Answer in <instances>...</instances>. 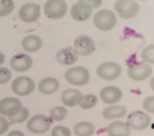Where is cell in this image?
<instances>
[{"mask_svg":"<svg viewBox=\"0 0 154 136\" xmlns=\"http://www.w3.org/2000/svg\"><path fill=\"white\" fill-rule=\"evenodd\" d=\"M78 56L79 55L75 52L74 48L66 47L56 53V60L62 66H73L78 60Z\"/></svg>","mask_w":154,"mask_h":136,"instance_id":"cell-16","label":"cell"},{"mask_svg":"<svg viewBox=\"0 0 154 136\" xmlns=\"http://www.w3.org/2000/svg\"><path fill=\"white\" fill-rule=\"evenodd\" d=\"M126 122L131 128V130L135 131H143L148 129L151 125V117L149 113L145 111H133L127 116Z\"/></svg>","mask_w":154,"mask_h":136,"instance_id":"cell-4","label":"cell"},{"mask_svg":"<svg viewBox=\"0 0 154 136\" xmlns=\"http://www.w3.org/2000/svg\"><path fill=\"white\" fill-rule=\"evenodd\" d=\"M12 91L18 96H29L34 92L36 83L31 77L18 76L12 82Z\"/></svg>","mask_w":154,"mask_h":136,"instance_id":"cell-8","label":"cell"},{"mask_svg":"<svg viewBox=\"0 0 154 136\" xmlns=\"http://www.w3.org/2000/svg\"><path fill=\"white\" fill-rule=\"evenodd\" d=\"M78 1L88 3V5H91L93 9H98V8L101 5V3H103V0H78Z\"/></svg>","mask_w":154,"mask_h":136,"instance_id":"cell-32","label":"cell"},{"mask_svg":"<svg viewBox=\"0 0 154 136\" xmlns=\"http://www.w3.org/2000/svg\"><path fill=\"white\" fill-rule=\"evenodd\" d=\"M10 128V121L5 116H0V135H3Z\"/></svg>","mask_w":154,"mask_h":136,"instance_id":"cell-31","label":"cell"},{"mask_svg":"<svg viewBox=\"0 0 154 136\" xmlns=\"http://www.w3.org/2000/svg\"><path fill=\"white\" fill-rule=\"evenodd\" d=\"M68 5L64 0H48L43 5V12L50 19L57 20L66 16Z\"/></svg>","mask_w":154,"mask_h":136,"instance_id":"cell-6","label":"cell"},{"mask_svg":"<svg viewBox=\"0 0 154 136\" xmlns=\"http://www.w3.org/2000/svg\"><path fill=\"white\" fill-rule=\"evenodd\" d=\"M64 79L66 80V82L75 87H84L90 80V72L85 66H72L66 71Z\"/></svg>","mask_w":154,"mask_h":136,"instance_id":"cell-2","label":"cell"},{"mask_svg":"<svg viewBox=\"0 0 154 136\" xmlns=\"http://www.w3.org/2000/svg\"><path fill=\"white\" fill-rule=\"evenodd\" d=\"M127 115V108L119 104H112L105 108L101 112V116L107 120H116Z\"/></svg>","mask_w":154,"mask_h":136,"instance_id":"cell-20","label":"cell"},{"mask_svg":"<svg viewBox=\"0 0 154 136\" xmlns=\"http://www.w3.org/2000/svg\"><path fill=\"white\" fill-rule=\"evenodd\" d=\"M143 108L145 112L149 114H154V95H150L143 99Z\"/></svg>","mask_w":154,"mask_h":136,"instance_id":"cell-29","label":"cell"},{"mask_svg":"<svg viewBox=\"0 0 154 136\" xmlns=\"http://www.w3.org/2000/svg\"><path fill=\"white\" fill-rule=\"evenodd\" d=\"M21 47L24 52L35 53L39 51L42 47V40L38 35H28L23 37L21 40Z\"/></svg>","mask_w":154,"mask_h":136,"instance_id":"cell-21","label":"cell"},{"mask_svg":"<svg viewBox=\"0 0 154 136\" xmlns=\"http://www.w3.org/2000/svg\"><path fill=\"white\" fill-rule=\"evenodd\" d=\"M40 5L34 2L24 3L23 5H21L19 12H18L20 20L26 22V23H33V22L37 21L40 17Z\"/></svg>","mask_w":154,"mask_h":136,"instance_id":"cell-11","label":"cell"},{"mask_svg":"<svg viewBox=\"0 0 154 136\" xmlns=\"http://www.w3.org/2000/svg\"><path fill=\"white\" fill-rule=\"evenodd\" d=\"M75 52L79 56H89L95 51V41L92 37L88 35H79L77 36L73 43Z\"/></svg>","mask_w":154,"mask_h":136,"instance_id":"cell-10","label":"cell"},{"mask_svg":"<svg viewBox=\"0 0 154 136\" xmlns=\"http://www.w3.org/2000/svg\"><path fill=\"white\" fill-rule=\"evenodd\" d=\"M152 66L146 62H137V63L131 64L127 71V75L130 79L134 81H143L151 77L152 75Z\"/></svg>","mask_w":154,"mask_h":136,"instance_id":"cell-9","label":"cell"},{"mask_svg":"<svg viewBox=\"0 0 154 136\" xmlns=\"http://www.w3.org/2000/svg\"><path fill=\"white\" fill-rule=\"evenodd\" d=\"M99 98L106 104H116L122 98V91L116 85H107L100 90Z\"/></svg>","mask_w":154,"mask_h":136,"instance_id":"cell-13","label":"cell"},{"mask_svg":"<svg viewBox=\"0 0 154 136\" xmlns=\"http://www.w3.org/2000/svg\"><path fill=\"white\" fill-rule=\"evenodd\" d=\"M51 136H72V132L66 125H58L52 129Z\"/></svg>","mask_w":154,"mask_h":136,"instance_id":"cell-28","label":"cell"},{"mask_svg":"<svg viewBox=\"0 0 154 136\" xmlns=\"http://www.w3.org/2000/svg\"><path fill=\"white\" fill-rule=\"evenodd\" d=\"M15 9L13 0H0V17L9 16Z\"/></svg>","mask_w":154,"mask_h":136,"instance_id":"cell-25","label":"cell"},{"mask_svg":"<svg viewBox=\"0 0 154 136\" xmlns=\"http://www.w3.org/2000/svg\"><path fill=\"white\" fill-rule=\"evenodd\" d=\"M114 10L122 19H133L138 15L140 7L136 0H117Z\"/></svg>","mask_w":154,"mask_h":136,"instance_id":"cell-3","label":"cell"},{"mask_svg":"<svg viewBox=\"0 0 154 136\" xmlns=\"http://www.w3.org/2000/svg\"><path fill=\"white\" fill-rule=\"evenodd\" d=\"M84 94L77 89H66L61 93V102L64 107H73L79 106L80 100Z\"/></svg>","mask_w":154,"mask_h":136,"instance_id":"cell-17","label":"cell"},{"mask_svg":"<svg viewBox=\"0 0 154 136\" xmlns=\"http://www.w3.org/2000/svg\"><path fill=\"white\" fill-rule=\"evenodd\" d=\"M108 136H130L131 128L126 121L113 120L107 127Z\"/></svg>","mask_w":154,"mask_h":136,"instance_id":"cell-18","label":"cell"},{"mask_svg":"<svg viewBox=\"0 0 154 136\" xmlns=\"http://www.w3.org/2000/svg\"><path fill=\"white\" fill-rule=\"evenodd\" d=\"M95 132V125L91 121H79L73 128L75 136H92Z\"/></svg>","mask_w":154,"mask_h":136,"instance_id":"cell-22","label":"cell"},{"mask_svg":"<svg viewBox=\"0 0 154 136\" xmlns=\"http://www.w3.org/2000/svg\"><path fill=\"white\" fill-rule=\"evenodd\" d=\"M92 13L93 8L89 5L88 3L82 2V1H77L71 8V16L75 21L78 22L88 20L92 16Z\"/></svg>","mask_w":154,"mask_h":136,"instance_id":"cell-14","label":"cell"},{"mask_svg":"<svg viewBox=\"0 0 154 136\" xmlns=\"http://www.w3.org/2000/svg\"><path fill=\"white\" fill-rule=\"evenodd\" d=\"M140 57L143 62L149 64H154V45H149L143 49Z\"/></svg>","mask_w":154,"mask_h":136,"instance_id":"cell-26","label":"cell"},{"mask_svg":"<svg viewBox=\"0 0 154 136\" xmlns=\"http://www.w3.org/2000/svg\"><path fill=\"white\" fill-rule=\"evenodd\" d=\"M52 119L45 114H36L26 121V129L33 134H45L50 130Z\"/></svg>","mask_w":154,"mask_h":136,"instance_id":"cell-5","label":"cell"},{"mask_svg":"<svg viewBox=\"0 0 154 136\" xmlns=\"http://www.w3.org/2000/svg\"><path fill=\"white\" fill-rule=\"evenodd\" d=\"M29 118H30V111H29L28 108H24L23 107L15 116L10 118V122L22 123V122H24V121H28Z\"/></svg>","mask_w":154,"mask_h":136,"instance_id":"cell-27","label":"cell"},{"mask_svg":"<svg viewBox=\"0 0 154 136\" xmlns=\"http://www.w3.org/2000/svg\"><path fill=\"white\" fill-rule=\"evenodd\" d=\"M59 81L55 77H45L38 82V91L43 95H52L59 89Z\"/></svg>","mask_w":154,"mask_h":136,"instance_id":"cell-19","label":"cell"},{"mask_svg":"<svg viewBox=\"0 0 154 136\" xmlns=\"http://www.w3.org/2000/svg\"><path fill=\"white\" fill-rule=\"evenodd\" d=\"M97 102H98V97L95 94H85L80 100L79 107L82 110H91L96 106Z\"/></svg>","mask_w":154,"mask_h":136,"instance_id":"cell-24","label":"cell"},{"mask_svg":"<svg viewBox=\"0 0 154 136\" xmlns=\"http://www.w3.org/2000/svg\"><path fill=\"white\" fill-rule=\"evenodd\" d=\"M122 66L114 61L101 62L96 69L97 76L103 80H115L122 75Z\"/></svg>","mask_w":154,"mask_h":136,"instance_id":"cell-7","label":"cell"},{"mask_svg":"<svg viewBox=\"0 0 154 136\" xmlns=\"http://www.w3.org/2000/svg\"><path fill=\"white\" fill-rule=\"evenodd\" d=\"M12 79V72L10 69L0 66V85H5Z\"/></svg>","mask_w":154,"mask_h":136,"instance_id":"cell-30","label":"cell"},{"mask_svg":"<svg viewBox=\"0 0 154 136\" xmlns=\"http://www.w3.org/2000/svg\"><path fill=\"white\" fill-rule=\"evenodd\" d=\"M10 66L16 72H26L33 66V59L29 54L19 53L12 57Z\"/></svg>","mask_w":154,"mask_h":136,"instance_id":"cell-15","label":"cell"},{"mask_svg":"<svg viewBox=\"0 0 154 136\" xmlns=\"http://www.w3.org/2000/svg\"><path fill=\"white\" fill-rule=\"evenodd\" d=\"M94 26L99 31L108 32L113 30L117 24V16L112 10H99L93 18Z\"/></svg>","mask_w":154,"mask_h":136,"instance_id":"cell-1","label":"cell"},{"mask_svg":"<svg viewBox=\"0 0 154 136\" xmlns=\"http://www.w3.org/2000/svg\"><path fill=\"white\" fill-rule=\"evenodd\" d=\"M5 61V55L2 53V52H0V66H2Z\"/></svg>","mask_w":154,"mask_h":136,"instance_id":"cell-34","label":"cell"},{"mask_svg":"<svg viewBox=\"0 0 154 136\" xmlns=\"http://www.w3.org/2000/svg\"><path fill=\"white\" fill-rule=\"evenodd\" d=\"M136 1H147V0H136Z\"/></svg>","mask_w":154,"mask_h":136,"instance_id":"cell-36","label":"cell"},{"mask_svg":"<svg viewBox=\"0 0 154 136\" xmlns=\"http://www.w3.org/2000/svg\"><path fill=\"white\" fill-rule=\"evenodd\" d=\"M68 116V110L66 107L56 106L50 110L49 117L54 121H62Z\"/></svg>","mask_w":154,"mask_h":136,"instance_id":"cell-23","label":"cell"},{"mask_svg":"<svg viewBox=\"0 0 154 136\" xmlns=\"http://www.w3.org/2000/svg\"><path fill=\"white\" fill-rule=\"evenodd\" d=\"M22 108L23 107H22L20 99L16 97H5L0 100V114H1V116L11 118V117L15 116Z\"/></svg>","mask_w":154,"mask_h":136,"instance_id":"cell-12","label":"cell"},{"mask_svg":"<svg viewBox=\"0 0 154 136\" xmlns=\"http://www.w3.org/2000/svg\"><path fill=\"white\" fill-rule=\"evenodd\" d=\"M8 136H26L23 132L19 131V130H13L8 133Z\"/></svg>","mask_w":154,"mask_h":136,"instance_id":"cell-33","label":"cell"},{"mask_svg":"<svg viewBox=\"0 0 154 136\" xmlns=\"http://www.w3.org/2000/svg\"><path fill=\"white\" fill-rule=\"evenodd\" d=\"M150 88L152 89V91H154V76L151 78V80H150Z\"/></svg>","mask_w":154,"mask_h":136,"instance_id":"cell-35","label":"cell"}]
</instances>
